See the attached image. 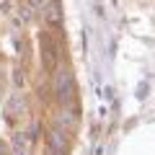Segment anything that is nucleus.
Segmentation results:
<instances>
[{
	"instance_id": "obj_1",
	"label": "nucleus",
	"mask_w": 155,
	"mask_h": 155,
	"mask_svg": "<svg viewBox=\"0 0 155 155\" xmlns=\"http://www.w3.org/2000/svg\"><path fill=\"white\" fill-rule=\"evenodd\" d=\"M52 98L60 109H70L72 104H78V85L70 67L60 65L52 72Z\"/></svg>"
},
{
	"instance_id": "obj_2",
	"label": "nucleus",
	"mask_w": 155,
	"mask_h": 155,
	"mask_svg": "<svg viewBox=\"0 0 155 155\" xmlns=\"http://www.w3.org/2000/svg\"><path fill=\"white\" fill-rule=\"evenodd\" d=\"M39 60H41V70L49 75L62 65V47L49 28L39 31Z\"/></svg>"
},
{
	"instance_id": "obj_3",
	"label": "nucleus",
	"mask_w": 155,
	"mask_h": 155,
	"mask_svg": "<svg viewBox=\"0 0 155 155\" xmlns=\"http://www.w3.org/2000/svg\"><path fill=\"white\" fill-rule=\"evenodd\" d=\"M41 13H44L47 28H62V0H47L41 5Z\"/></svg>"
},
{
	"instance_id": "obj_4",
	"label": "nucleus",
	"mask_w": 155,
	"mask_h": 155,
	"mask_svg": "<svg viewBox=\"0 0 155 155\" xmlns=\"http://www.w3.org/2000/svg\"><path fill=\"white\" fill-rule=\"evenodd\" d=\"M11 155H31V137L21 129L13 132V140H11Z\"/></svg>"
},
{
	"instance_id": "obj_5",
	"label": "nucleus",
	"mask_w": 155,
	"mask_h": 155,
	"mask_svg": "<svg viewBox=\"0 0 155 155\" xmlns=\"http://www.w3.org/2000/svg\"><path fill=\"white\" fill-rule=\"evenodd\" d=\"M26 109L28 106H26V98H23V96H13V98L5 104V114H8L11 122H16V116H23Z\"/></svg>"
},
{
	"instance_id": "obj_6",
	"label": "nucleus",
	"mask_w": 155,
	"mask_h": 155,
	"mask_svg": "<svg viewBox=\"0 0 155 155\" xmlns=\"http://www.w3.org/2000/svg\"><path fill=\"white\" fill-rule=\"evenodd\" d=\"M13 75H16V78H13V80H16V85L21 88V85L26 83V78H23V75H26V70H23L21 65H16V70H13Z\"/></svg>"
},
{
	"instance_id": "obj_7",
	"label": "nucleus",
	"mask_w": 155,
	"mask_h": 155,
	"mask_svg": "<svg viewBox=\"0 0 155 155\" xmlns=\"http://www.w3.org/2000/svg\"><path fill=\"white\" fill-rule=\"evenodd\" d=\"M36 91H39V98H41V101H49V93H52V88H49V85H44V80H41V83L36 85Z\"/></svg>"
},
{
	"instance_id": "obj_8",
	"label": "nucleus",
	"mask_w": 155,
	"mask_h": 155,
	"mask_svg": "<svg viewBox=\"0 0 155 155\" xmlns=\"http://www.w3.org/2000/svg\"><path fill=\"white\" fill-rule=\"evenodd\" d=\"M0 155H11V145H5L3 137H0Z\"/></svg>"
},
{
	"instance_id": "obj_9",
	"label": "nucleus",
	"mask_w": 155,
	"mask_h": 155,
	"mask_svg": "<svg viewBox=\"0 0 155 155\" xmlns=\"http://www.w3.org/2000/svg\"><path fill=\"white\" fill-rule=\"evenodd\" d=\"M28 3H31V8H41L47 0H28Z\"/></svg>"
}]
</instances>
